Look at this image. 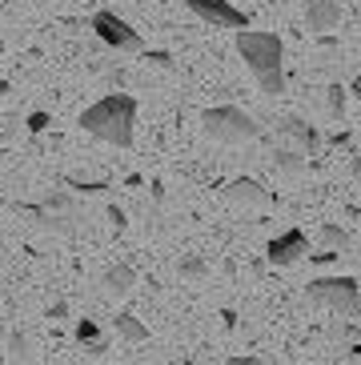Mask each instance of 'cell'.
<instances>
[{
	"instance_id": "cell-21",
	"label": "cell",
	"mask_w": 361,
	"mask_h": 365,
	"mask_svg": "<svg viewBox=\"0 0 361 365\" xmlns=\"http://www.w3.org/2000/svg\"><path fill=\"white\" fill-rule=\"evenodd\" d=\"M81 349H85V354H88V357H101V354H105V349H108V341H105V337H96V341H88V345H81Z\"/></svg>"
},
{
	"instance_id": "cell-24",
	"label": "cell",
	"mask_w": 361,
	"mask_h": 365,
	"mask_svg": "<svg viewBox=\"0 0 361 365\" xmlns=\"http://www.w3.org/2000/svg\"><path fill=\"white\" fill-rule=\"evenodd\" d=\"M353 173L361 177V149H357V157H353Z\"/></svg>"
},
{
	"instance_id": "cell-10",
	"label": "cell",
	"mask_w": 361,
	"mask_h": 365,
	"mask_svg": "<svg viewBox=\"0 0 361 365\" xmlns=\"http://www.w3.org/2000/svg\"><path fill=\"white\" fill-rule=\"evenodd\" d=\"M225 197H229L233 205H249V209H261V205H269V193L253 181V177H237V181H229Z\"/></svg>"
},
{
	"instance_id": "cell-18",
	"label": "cell",
	"mask_w": 361,
	"mask_h": 365,
	"mask_svg": "<svg viewBox=\"0 0 361 365\" xmlns=\"http://www.w3.org/2000/svg\"><path fill=\"white\" fill-rule=\"evenodd\" d=\"M101 337V329H96V322H88V317H81L76 322V345H88V341H96Z\"/></svg>"
},
{
	"instance_id": "cell-14",
	"label": "cell",
	"mask_w": 361,
	"mask_h": 365,
	"mask_svg": "<svg viewBox=\"0 0 361 365\" xmlns=\"http://www.w3.org/2000/svg\"><path fill=\"white\" fill-rule=\"evenodd\" d=\"M273 165L281 173H289V177H298L301 169H305V153H293V149H277L273 153Z\"/></svg>"
},
{
	"instance_id": "cell-9",
	"label": "cell",
	"mask_w": 361,
	"mask_h": 365,
	"mask_svg": "<svg viewBox=\"0 0 361 365\" xmlns=\"http://www.w3.org/2000/svg\"><path fill=\"white\" fill-rule=\"evenodd\" d=\"M305 21L313 33H330L341 24V4L337 0H305Z\"/></svg>"
},
{
	"instance_id": "cell-22",
	"label": "cell",
	"mask_w": 361,
	"mask_h": 365,
	"mask_svg": "<svg viewBox=\"0 0 361 365\" xmlns=\"http://www.w3.org/2000/svg\"><path fill=\"white\" fill-rule=\"evenodd\" d=\"M49 317H53V322L68 317V301H53V305H49Z\"/></svg>"
},
{
	"instance_id": "cell-8",
	"label": "cell",
	"mask_w": 361,
	"mask_h": 365,
	"mask_svg": "<svg viewBox=\"0 0 361 365\" xmlns=\"http://www.w3.org/2000/svg\"><path fill=\"white\" fill-rule=\"evenodd\" d=\"M277 129L285 133V137L298 140L305 157H317V149H321V133L313 129L309 120H301V117H281V120H277Z\"/></svg>"
},
{
	"instance_id": "cell-13",
	"label": "cell",
	"mask_w": 361,
	"mask_h": 365,
	"mask_svg": "<svg viewBox=\"0 0 361 365\" xmlns=\"http://www.w3.org/2000/svg\"><path fill=\"white\" fill-rule=\"evenodd\" d=\"M321 245L333 249V253H345V249L353 245V237L345 233L341 225H321Z\"/></svg>"
},
{
	"instance_id": "cell-16",
	"label": "cell",
	"mask_w": 361,
	"mask_h": 365,
	"mask_svg": "<svg viewBox=\"0 0 361 365\" xmlns=\"http://www.w3.org/2000/svg\"><path fill=\"white\" fill-rule=\"evenodd\" d=\"M345 105H350V97H345V88L341 85H330V117L341 120L345 117Z\"/></svg>"
},
{
	"instance_id": "cell-28",
	"label": "cell",
	"mask_w": 361,
	"mask_h": 365,
	"mask_svg": "<svg viewBox=\"0 0 361 365\" xmlns=\"http://www.w3.org/2000/svg\"><path fill=\"white\" fill-rule=\"evenodd\" d=\"M0 205H4V197H0Z\"/></svg>"
},
{
	"instance_id": "cell-19",
	"label": "cell",
	"mask_w": 361,
	"mask_h": 365,
	"mask_svg": "<svg viewBox=\"0 0 361 365\" xmlns=\"http://www.w3.org/2000/svg\"><path fill=\"white\" fill-rule=\"evenodd\" d=\"M49 125H53V117H49V113H32V117H29V125H24V129H29L32 137H36V133H44V129H49Z\"/></svg>"
},
{
	"instance_id": "cell-11",
	"label": "cell",
	"mask_w": 361,
	"mask_h": 365,
	"mask_svg": "<svg viewBox=\"0 0 361 365\" xmlns=\"http://www.w3.org/2000/svg\"><path fill=\"white\" fill-rule=\"evenodd\" d=\"M101 285H105V293L108 297H128L133 293V285H137V269L133 265H108L105 269V277H101Z\"/></svg>"
},
{
	"instance_id": "cell-26",
	"label": "cell",
	"mask_w": 361,
	"mask_h": 365,
	"mask_svg": "<svg viewBox=\"0 0 361 365\" xmlns=\"http://www.w3.org/2000/svg\"><path fill=\"white\" fill-rule=\"evenodd\" d=\"M353 354H357V357H361V341H357V345H353Z\"/></svg>"
},
{
	"instance_id": "cell-2",
	"label": "cell",
	"mask_w": 361,
	"mask_h": 365,
	"mask_svg": "<svg viewBox=\"0 0 361 365\" xmlns=\"http://www.w3.org/2000/svg\"><path fill=\"white\" fill-rule=\"evenodd\" d=\"M81 125L85 133H93L96 140H108L117 149L133 145V125H137V101L128 93H113V97H101L96 105H88L81 113Z\"/></svg>"
},
{
	"instance_id": "cell-20",
	"label": "cell",
	"mask_w": 361,
	"mask_h": 365,
	"mask_svg": "<svg viewBox=\"0 0 361 365\" xmlns=\"http://www.w3.org/2000/svg\"><path fill=\"white\" fill-rule=\"evenodd\" d=\"M41 205H49V209H73V197L68 193H44Z\"/></svg>"
},
{
	"instance_id": "cell-7",
	"label": "cell",
	"mask_w": 361,
	"mask_h": 365,
	"mask_svg": "<svg viewBox=\"0 0 361 365\" xmlns=\"http://www.w3.org/2000/svg\"><path fill=\"white\" fill-rule=\"evenodd\" d=\"M305 253H309V241H305V233H301V229H285V233L273 237V241H269V249H265V257L273 261V265H298Z\"/></svg>"
},
{
	"instance_id": "cell-17",
	"label": "cell",
	"mask_w": 361,
	"mask_h": 365,
	"mask_svg": "<svg viewBox=\"0 0 361 365\" xmlns=\"http://www.w3.org/2000/svg\"><path fill=\"white\" fill-rule=\"evenodd\" d=\"M9 357H12V361H29V357H32L29 337H24V333H12V337H9Z\"/></svg>"
},
{
	"instance_id": "cell-15",
	"label": "cell",
	"mask_w": 361,
	"mask_h": 365,
	"mask_svg": "<svg viewBox=\"0 0 361 365\" xmlns=\"http://www.w3.org/2000/svg\"><path fill=\"white\" fill-rule=\"evenodd\" d=\"M177 273H180V277H189V281H197V277H205V273H209V265H205L201 257H193V253H189V257L177 261Z\"/></svg>"
},
{
	"instance_id": "cell-5",
	"label": "cell",
	"mask_w": 361,
	"mask_h": 365,
	"mask_svg": "<svg viewBox=\"0 0 361 365\" xmlns=\"http://www.w3.org/2000/svg\"><path fill=\"white\" fill-rule=\"evenodd\" d=\"M93 33L101 36L108 48H117V53H141V48H145V41H141L137 29H133L128 21H121L117 12H108V9H101L93 16Z\"/></svg>"
},
{
	"instance_id": "cell-6",
	"label": "cell",
	"mask_w": 361,
	"mask_h": 365,
	"mask_svg": "<svg viewBox=\"0 0 361 365\" xmlns=\"http://www.w3.org/2000/svg\"><path fill=\"white\" fill-rule=\"evenodd\" d=\"M180 4L193 9L201 21L217 24V29H249V16L237 4H229V0H180Z\"/></svg>"
},
{
	"instance_id": "cell-1",
	"label": "cell",
	"mask_w": 361,
	"mask_h": 365,
	"mask_svg": "<svg viewBox=\"0 0 361 365\" xmlns=\"http://www.w3.org/2000/svg\"><path fill=\"white\" fill-rule=\"evenodd\" d=\"M237 53L249 65L257 88L265 97L285 93V44L277 33H257V29H237Z\"/></svg>"
},
{
	"instance_id": "cell-12",
	"label": "cell",
	"mask_w": 361,
	"mask_h": 365,
	"mask_svg": "<svg viewBox=\"0 0 361 365\" xmlns=\"http://www.w3.org/2000/svg\"><path fill=\"white\" fill-rule=\"evenodd\" d=\"M117 333L125 337V341H133V345H141V341H149V329H145V322L141 317H133V313H117Z\"/></svg>"
},
{
	"instance_id": "cell-4",
	"label": "cell",
	"mask_w": 361,
	"mask_h": 365,
	"mask_svg": "<svg viewBox=\"0 0 361 365\" xmlns=\"http://www.w3.org/2000/svg\"><path fill=\"white\" fill-rule=\"evenodd\" d=\"M309 301L325 305L337 317H357L361 313V289L353 277H313L309 281Z\"/></svg>"
},
{
	"instance_id": "cell-3",
	"label": "cell",
	"mask_w": 361,
	"mask_h": 365,
	"mask_svg": "<svg viewBox=\"0 0 361 365\" xmlns=\"http://www.w3.org/2000/svg\"><path fill=\"white\" fill-rule=\"evenodd\" d=\"M201 129H205V137L221 140V145H245V140L261 137L257 117H253V113H245V108H237V105L205 108V113H201Z\"/></svg>"
},
{
	"instance_id": "cell-23",
	"label": "cell",
	"mask_w": 361,
	"mask_h": 365,
	"mask_svg": "<svg viewBox=\"0 0 361 365\" xmlns=\"http://www.w3.org/2000/svg\"><path fill=\"white\" fill-rule=\"evenodd\" d=\"M108 221H113L117 229H125V213H121V209H108Z\"/></svg>"
},
{
	"instance_id": "cell-25",
	"label": "cell",
	"mask_w": 361,
	"mask_h": 365,
	"mask_svg": "<svg viewBox=\"0 0 361 365\" xmlns=\"http://www.w3.org/2000/svg\"><path fill=\"white\" fill-rule=\"evenodd\" d=\"M4 93H9V81H4V76H0V97H4Z\"/></svg>"
},
{
	"instance_id": "cell-27",
	"label": "cell",
	"mask_w": 361,
	"mask_h": 365,
	"mask_svg": "<svg viewBox=\"0 0 361 365\" xmlns=\"http://www.w3.org/2000/svg\"><path fill=\"white\" fill-rule=\"evenodd\" d=\"M0 53H4V33H0Z\"/></svg>"
}]
</instances>
